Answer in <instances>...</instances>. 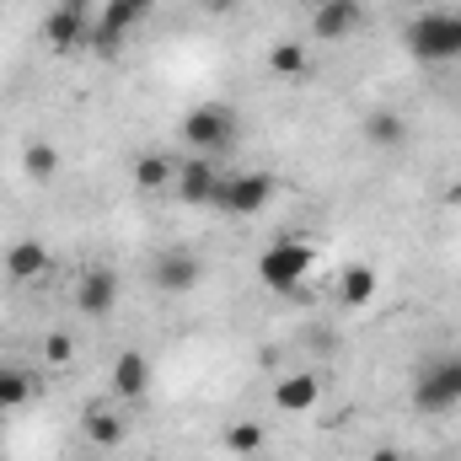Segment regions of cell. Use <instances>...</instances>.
Returning <instances> with one entry per match:
<instances>
[{
  "mask_svg": "<svg viewBox=\"0 0 461 461\" xmlns=\"http://www.w3.org/2000/svg\"><path fill=\"white\" fill-rule=\"evenodd\" d=\"M402 43L419 65H451L461 59V11H419L402 27Z\"/></svg>",
  "mask_w": 461,
  "mask_h": 461,
  "instance_id": "1",
  "label": "cell"
},
{
  "mask_svg": "<svg viewBox=\"0 0 461 461\" xmlns=\"http://www.w3.org/2000/svg\"><path fill=\"white\" fill-rule=\"evenodd\" d=\"M312 268H317V247H312V241H301V236H279V241L258 258V279H263L274 295L301 290Z\"/></svg>",
  "mask_w": 461,
  "mask_h": 461,
  "instance_id": "2",
  "label": "cell"
},
{
  "mask_svg": "<svg viewBox=\"0 0 461 461\" xmlns=\"http://www.w3.org/2000/svg\"><path fill=\"white\" fill-rule=\"evenodd\" d=\"M183 145H194L199 156H215V150H230L236 145V113L226 103H199L183 118Z\"/></svg>",
  "mask_w": 461,
  "mask_h": 461,
  "instance_id": "3",
  "label": "cell"
},
{
  "mask_svg": "<svg viewBox=\"0 0 461 461\" xmlns=\"http://www.w3.org/2000/svg\"><path fill=\"white\" fill-rule=\"evenodd\" d=\"M413 408L419 413H446L461 408V354L456 359H429L413 381Z\"/></svg>",
  "mask_w": 461,
  "mask_h": 461,
  "instance_id": "4",
  "label": "cell"
},
{
  "mask_svg": "<svg viewBox=\"0 0 461 461\" xmlns=\"http://www.w3.org/2000/svg\"><path fill=\"white\" fill-rule=\"evenodd\" d=\"M274 177L268 172H236V177H221V188H215V210H226L236 221H252L258 210H268V199H274Z\"/></svg>",
  "mask_w": 461,
  "mask_h": 461,
  "instance_id": "5",
  "label": "cell"
},
{
  "mask_svg": "<svg viewBox=\"0 0 461 461\" xmlns=\"http://www.w3.org/2000/svg\"><path fill=\"white\" fill-rule=\"evenodd\" d=\"M199 279H204V263H199V252H188V247H167V252L150 263V285H156L161 295H188Z\"/></svg>",
  "mask_w": 461,
  "mask_h": 461,
  "instance_id": "6",
  "label": "cell"
},
{
  "mask_svg": "<svg viewBox=\"0 0 461 461\" xmlns=\"http://www.w3.org/2000/svg\"><path fill=\"white\" fill-rule=\"evenodd\" d=\"M365 27V5L359 0H317L312 5V32L317 43H344L348 32Z\"/></svg>",
  "mask_w": 461,
  "mask_h": 461,
  "instance_id": "7",
  "label": "cell"
},
{
  "mask_svg": "<svg viewBox=\"0 0 461 461\" xmlns=\"http://www.w3.org/2000/svg\"><path fill=\"white\" fill-rule=\"evenodd\" d=\"M76 306H81L86 317H113V306H118V274L108 268V263L81 268V279H76Z\"/></svg>",
  "mask_w": 461,
  "mask_h": 461,
  "instance_id": "8",
  "label": "cell"
},
{
  "mask_svg": "<svg viewBox=\"0 0 461 461\" xmlns=\"http://www.w3.org/2000/svg\"><path fill=\"white\" fill-rule=\"evenodd\" d=\"M317 402H322L317 370H290V375L274 381V408H279V413H312Z\"/></svg>",
  "mask_w": 461,
  "mask_h": 461,
  "instance_id": "9",
  "label": "cell"
},
{
  "mask_svg": "<svg viewBox=\"0 0 461 461\" xmlns=\"http://www.w3.org/2000/svg\"><path fill=\"white\" fill-rule=\"evenodd\" d=\"M215 188H221V172L210 167V156H194L188 167H177V199L183 204H215Z\"/></svg>",
  "mask_w": 461,
  "mask_h": 461,
  "instance_id": "10",
  "label": "cell"
},
{
  "mask_svg": "<svg viewBox=\"0 0 461 461\" xmlns=\"http://www.w3.org/2000/svg\"><path fill=\"white\" fill-rule=\"evenodd\" d=\"M150 392V359L140 348H123L113 359V397L118 402H140Z\"/></svg>",
  "mask_w": 461,
  "mask_h": 461,
  "instance_id": "11",
  "label": "cell"
},
{
  "mask_svg": "<svg viewBox=\"0 0 461 461\" xmlns=\"http://www.w3.org/2000/svg\"><path fill=\"white\" fill-rule=\"evenodd\" d=\"M43 43L59 49V54L81 49V43H86V11H65V5H54V11L43 16Z\"/></svg>",
  "mask_w": 461,
  "mask_h": 461,
  "instance_id": "12",
  "label": "cell"
},
{
  "mask_svg": "<svg viewBox=\"0 0 461 461\" xmlns=\"http://www.w3.org/2000/svg\"><path fill=\"white\" fill-rule=\"evenodd\" d=\"M359 129H365V145L370 150H402L408 145V118L392 113V108H370Z\"/></svg>",
  "mask_w": 461,
  "mask_h": 461,
  "instance_id": "13",
  "label": "cell"
},
{
  "mask_svg": "<svg viewBox=\"0 0 461 461\" xmlns=\"http://www.w3.org/2000/svg\"><path fill=\"white\" fill-rule=\"evenodd\" d=\"M49 268H54V258H49L43 241H16V247L5 252V274H11L16 285H32V279H43Z\"/></svg>",
  "mask_w": 461,
  "mask_h": 461,
  "instance_id": "14",
  "label": "cell"
},
{
  "mask_svg": "<svg viewBox=\"0 0 461 461\" xmlns=\"http://www.w3.org/2000/svg\"><path fill=\"white\" fill-rule=\"evenodd\" d=\"M81 429H86V440H92V446H103V451L123 446V419H118L113 408H103V402H92V408H86Z\"/></svg>",
  "mask_w": 461,
  "mask_h": 461,
  "instance_id": "15",
  "label": "cell"
},
{
  "mask_svg": "<svg viewBox=\"0 0 461 461\" xmlns=\"http://www.w3.org/2000/svg\"><path fill=\"white\" fill-rule=\"evenodd\" d=\"M22 172H27L32 183H54V177H59V145L27 140V145H22Z\"/></svg>",
  "mask_w": 461,
  "mask_h": 461,
  "instance_id": "16",
  "label": "cell"
},
{
  "mask_svg": "<svg viewBox=\"0 0 461 461\" xmlns=\"http://www.w3.org/2000/svg\"><path fill=\"white\" fill-rule=\"evenodd\" d=\"M375 285H381L375 268H370V263H354V268L339 274V301H344V306H370V301H375Z\"/></svg>",
  "mask_w": 461,
  "mask_h": 461,
  "instance_id": "17",
  "label": "cell"
},
{
  "mask_svg": "<svg viewBox=\"0 0 461 461\" xmlns=\"http://www.w3.org/2000/svg\"><path fill=\"white\" fill-rule=\"evenodd\" d=\"M172 183H177V167H172L167 156H140V161H134V188L161 194V188H172Z\"/></svg>",
  "mask_w": 461,
  "mask_h": 461,
  "instance_id": "18",
  "label": "cell"
},
{
  "mask_svg": "<svg viewBox=\"0 0 461 461\" xmlns=\"http://www.w3.org/2000/svg\"><path fill=\"white\" fill-rule=\"evenodd\" d=\"M268 70H274V76H285V81L306 76V70H312V54H306V43H274V49H268Z\"/></svg>",
  "mask_w": 461,
  "mask_h": 461,
  "instance_id": "19",
  "label": "cell"
},
{
  "mask_svg": "<svg viewBox=\"0 0 461 461\" xmlns=\"http://www.w3.org/2000/svg\"><path fill=\"white\" fill-rule=\"evenodd\" d=\"M226 451L230 456H258V451H263V424H258V419L226 424Z\"/></svg>",
  "mask_w": 461,
  "mask_h": 461,
  "instance_id": "20",
  "label": "cell"
},
{
  "mask_svg": "<svg viewBox=\"0 0 461 461\" xmlns=\"http://www.w3.org/2000/svg\"><path fill=\"white\" fill-rule=\"evenodd\" d=\"M27 397H32V381H27L22 370H5V365H0V413L22 408Z\"/></svg>",
  "mask_w": 461,
  "mask_h": 461,
  "instance_id": "21",
  "label": "cell"
},
{
  "mask_svg": "<svg viewBox=\"0 0 461 461\" xmlns=\"http://www.w3.org/2000/svg\"><path fill=\"white\" fill-rule=\"evenodd\" d=\"M43 359H49V365H70V359H76V339H70V333H49V339H43Z\"/></svg>",
  "mask_w": 461,
  "mask_h": 461,
  "instance_id": "22",
  "label": "cell"
},
{
  "mask_svg": "<svg viewBox=\"0 0 461 461\" xmlns=\"http://www.w3.org/2000/svg\"><path fill=\"white\" fill-rule=\"evenodd\" d=\"M118 5H123V11H129V16H134V22H145V16H150V5H156V0H118Z\"/></svg>",
  "mask_w": 461,
  "mask_h": 461,
  "instance_id": "23",
  "label": "cell"
},
{
  "mask_svg": "<svg viewBox=\"0 0 461 461\" xmlns=\"http://www.w3.org/2000/svg\"><path fill=\"white\" fill-rule=\"evenodd\" d=\"M365 461H402V451H392V446H375Z\"/></svg>",
  "mask_w": 461,
  "mask_h": 461,
  "instance_id": "24",
  "label": "cell"
},
{
  "mask_svg": "<svg viewBox=\"0 0 461 461\" xmlns=\"http://www.w3.org/2000/svg\"><path fill=\"white\" fill-rule=\"evenodd\" d=\"M54 5H65V11H86L92 0H54Z\"/></svg>",
  "mask_w": 461,
  "mask_h": 461,
  "instance_id": "25",
  "label": "cell"
},
{
  "mask_svg": "<svg viewBox=\"0 0 461 461\" xmlns=\"http://www.w3.org/2000/svg\"><path fill=\"white\" fill-rule=\"evenodd\" d=\"M204 5H210V11H230V5H236V0H204Z\"/></svg>",
  "mask_w": 461,
  "mask_h": 461,
  "instance_id": "26",
  "label": "cell"
},
{
  "mask_svg": "<svg viewBox=\"0 0 461 461\" xmlns=\"http://www.w3.org/2000/svg\"><path fill=\"white\" fill-rule=\"evenodd\" d=\"M451 204H456V210H461V183H456V188H451Z\"/></svg>",
  "mask_w": 461,
  "mask_h": 461,
  "instance_id": "27",
  "label": "cell"
}]
</instances>
